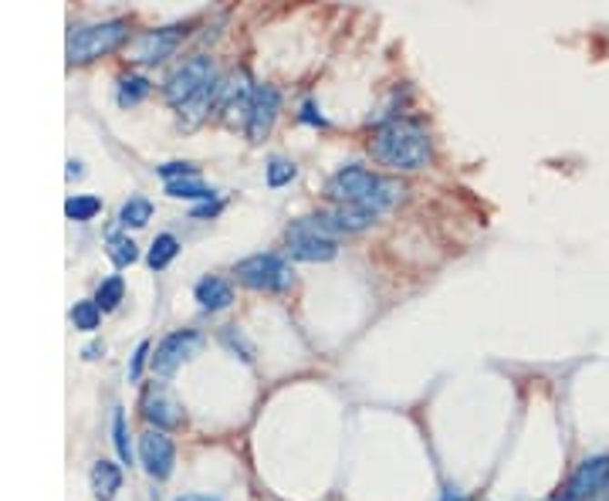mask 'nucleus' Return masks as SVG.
Returning a JSON list of instances; mask_svg holds the SVG:
<instances>
[{"label":"nucleus","mask_w":609,"mask_h":501,"mask_svg":"<svg viewBox=\"0 0 609 501\" xmlns=\"http://www.w3.org/2000/svg\"><path fill=\"white\" fill-rule=\"evenodd\" d=\"M406 187L400 179L390 177H376L362 167H346L332 173L329 183H325V197L335 200L339 207H362L370 210L372 217H380L382 210H390L393 203L403 200Z\"/></svg>","instance_id":"nucleus-1"},{"label":"nucleus","mask_w":609,"mask_h":501,"mask_svg":"<svg viewBox=\"0 0 609 501\" xmlns=\"http://www.w3.org/2000/svg\"><path fill=\"white\" fill-rule=\"evenodd\" d=\"M370 153H372L376 163H382V167L410 173V169L427 167L433 149H431V136H427L423 126H417V122H406V119H393V122H386V126H380V129L372 132Z\"/></svg>","instance_id":"nucleus-2"},{"label":"nucleus","mask_w":609,"mask_h":501,"mask_svg":"<svg viewBox=\"0 0 609 501\" xmlns=\"http://www.w3.org/2000/svg\"><path fill=\"white\" fill-rule=\"evenodd\" d=\"M129 37V21L116 17V21H102L92 27H75L68 35V61L72 65H88V61L112 55L122 41Z\"/></svg>","instance_id":"nucleus-3"},{"label":"nucleus","mask_w":609,"mask_h":501,"mask_svg":"<svg viewBox=\"0 0 609 501\" xmlns=\"http://www.w3.org/2000/svg\"><path fill=\"white\" fill-rule=\"evenodd\" d=\"M210 88H217V72H214V61L197 55V58L183 61L177 72L169 75L167 85H163V96H167L169 106H190L193 98L207 96Z\"/></svg>","instance_id":"nucleus-4"},{"label":"nucleus","mask_w":609,"mask_h":501,"mask_svg":"<svg viewBox=\"0 0 609 501\" xmlns=\"http://www.w3.org/2000/svg\"><path fill=\"white\" fill-rule=\"evenodd\" d=\"M552 501H609V454L579 465L559 498Z\"/></svg>","instance_id":"nucleus-5"},{"label":"nucleus","mask_w":609,"mask_h":501,"mask_svg":"<svg viewBox=\"0 0 609 501\" xmlns=\"http://www.w3.org/2000/svg\"><path fill=\"white\" fill-rule=\"evenodd\" d=\"M238 278L254 291H281L291 285V268L275 254H254L238 264Z\"/></svg>","instance_id":"nucleus-6"},{"label":"nucleus","mask_w":609,"mask_h":501,"mask_svg":"<svg viewBox=\"0 0 609 501\" xmlns=\"http://www.w3.org/2000/svg\"><path fill=\"white\" fill-rule=\"evenodd\" d=\"M200 335L190 332V329H179V332H169L159 346H156V356H153V373L156 376H173V373L187 363V359L200 349Z\"/></svg>","instance_id":"nucleus-7"},{"label":"nucleus","mask_w":609,"mask_h":501,"mask_svg":"<svg viewBox=\"0 0 609 501\" xmlns=\"http://www.w3.org/2000/svg\"><path fill=\"white\" fill-rule=\"evenodd\" d=\"M288 250H291V258H299V261H332L335 254H339V244L332 238H322L319 230H311L305 220H295V227L288 230Z\"/></svg>","instance_id":"nucleus-8"},{"label":"nucleus","mask_w":609,"mask_h":501,"mask_svg":"<svg viewBox=\"0 0 609 501\" xmlns=\"http://www.w3.org/2000/svg\"><path fill=\"white\" fill-rule=\"evenodd\" d=\"M278 112H281V96H278V88H271V85L254 88L251 106H248V126H244V132H248L251 143H261L264 136L271 132Z\"/></svg>","instance_id":"nucleus-9"},{"label":"nucleus","mask_w":609,"mask_h":501,"mask_svg":"<svg viewBox=\"0 0 609 501\" xmlns=\"http://www.w3.org/2000/svg\"><path fill=\"white\" fill-rule=\"evenodd\" d=\"M139 461H143L146 475L163 481L173 471V461H177V447L169 441L163 430H146L139 437Z\"/></svg>","instance_id":"nucleus-10"},{"label":"nucleus","mask_w":609,"mask_h":501,"mask_svg":"<svg viewBox=\"0 0 609 501\" xmlns=\"http://www.w3.org/2000/svg\"><path fill=\"white\" fill-rule=\"evenodd\" d=\"M179 37H183V27H159V31H146L132 41L129 61H139V65H156V61L169 58L177 51Z\"/></svg>","instance_id":"nucleus-11"},{"label":"nucleus","mask_w":609,"mask_h":501,"mask_svg":"<svg viewBox=\"0 0 609 501\" xmlns=\"http://www.w3.org/2000/svg\"><path fill=\"white\" fill-rule=\"evenodd\" d=\"M193 295H197V302H200V309L220 312V309H228L230 302H234V288H230L224 278L207 275V278H200V281H197Z\"/></svg>","instance_id":"nucleus-12"},{"label":"nucleus","mask_w":609,"mask_h":501,"mask_svg":"<svg viewBox=\"0 0 609 501\" xmlns=\"http://www.w3.org/2000/svg\"><path fill=\"white\" fill-rule=\"evenodd\" d=\"M88 481H92V491H96L98 501H112L116 498V491L122 488V471L112 465V461H96Z\"/></svg>","instance_id":"nucleus-13"},{"label":"nucleus","mask_w":609,"mask_h":501,"mask_svg":"<svg viewBox=\"0 0 609 501\" xmlns=\"http://www.w3.org/2000/svg\"><path fill=\"white\" fill-rule=\"evenodd\" d=\"M146 420L149 424H156V430L159 427H177L179 424V406L169 400V396L156 394L146 400Z\"/></svg>","instance_id":"nucleus-14"},{"label":"nucleus","mask_w":609,"mask_h":501,"mask_svg":"<svg viewBox=\"0 0 609 501\" xmlns=\"http://www.w3.org/2000/svg\"><path fill=\"white\" fill-rule=\"evenodd\" d=\"M167 193H169V197H177V200H210V197H217V193L210 190V187H203L197 177L169 179Z\"/></svg>","instance_id":"nucleus-15"},{"label":"nucleus","mask_w":609,"mask_h":501,"mask_svg":"<svg viewBox=\"0 0 609 501\" xmlns=\"http://www.w3.org/2000/svg\"><path fill=\"white\" fill-rule=\"evenodd\" d=\"M149 217H153V203L146 200V197H129L119 210V224L122 227H146L149 224Z\"/></svg>","instance_id":"nucleus-16"},{"label":"nucleus","mask_w":609,"mask_h":501,"mask_svg":"<svg viewBox=\"0 0 609 501\" xmlns=\"http://www.w3.org/2000/svg\"><path fill=\"white\" fill-rule=\"evenodd\" d=\"M177 254H179V240L173 238V234H159V238L153 240V248H149V258H146V261H149L153 271H163Z\"/></svg>","instance_id":"nucleus-17"},{"label":"nucleus","mask_w":609,"mask_h":501,"mask_svg":"<svg viewBox=\"0 0 609 501\" xmlns=\"http://www.w3.org/2000/svg\"><path fill=\"white\" fill-rule=\"evenodd\" d=\"M98 210H102V200L92 197V193H75V197H68V203H65V214H68V220H78V224L92 220Z\"/></svg>","instance_id":"nucleus-18"},{"label":"nucleus","mask_w":609,"mask_h":501,"mask_svg":"<svg viewBox=\"0 0 609 501\" xmlns=\"http://www.w3.org/2000/svg\"><path fill=\"white\" fill-rule=\"evenodd\" d=\"M106 250H108V258L119 264V268H126V264H132L136 258H139L136 240L126 238V234H108V238H106Z\"/></svg>","instance_id":"nucleus-19"},{"label":"nucleus","mask_w":609,"mask_h":501,"mask_svg":"<svg viewBox=\"0 0 609 501\" xmlns=\"http://www.w3.org/2000/svg\"><path fill=\"white\" fill-rule=\"evenodd\" d=\"M146 96H149V82H146L143 75H126V78H119L122 106H136V102H143Z\"/></svg>","instance_id":"nucleus-20"},{"label":"nucleus","mask_w":609,"mask_h":501,"mask_svg":"<svg viewBox=\"0 0 609 501\" xmlns=\"http://www.w3.org/2000/svg\"><path fill=\"white\" fill-rule=\"evenodd\" d=\"M72 322L75 329H82V332H96L98 322H102V309H98L96 302H75Z\"/></svg>","instance_id":"nucleus-21"},{"label":"nucleus","mask_w":609,"mask_h":501,"mask_svg":"<svg viewBox=\"0 0 609 501\" xmlns=\"http://www.w3.org/2000/svg\"><path fill=\"white\" fill-rule=\"evenodd\" d=\"M122 291H126V285H122V278L119 275H112L108 281H102L96 291V305L102 312H112L116 305L122 302Z\"/></svg>","instance_id":"nucleus-22"},{"label":"nucleus","mask_w":609,"mask_h":501,"mask_svg":"<svg viewBox=\"0 0 609 501\" xmlns=\"http://www.w3.org/2000/svg\"><path fill=\"white\" fill-rule=\"evenodd\" d=\"M112 441H116V451L126 465H132V447H129V430H126V414H122V406H116V414H112Z\"/></svg>","instance_id":"nucleus-23"},{"label":"nucleus","mask_w":609,"mask_h":501,"mask_svg":"<svg viewBox=\"0 0 609 501\" xmlns=\"http://www.w3.org/2000/svg\"><path fill=\"white\" fill-rule=\"evenodd\" d=\"M288 179H295V163L275 156V159L268 163V183H271V187H285Z\"/></svg>","instance_id":"nucleus-24"},{"label":"nucleus","mask_w":609,"mask_h":501,"mask_svg":"<svg viewBox=\"0 0 609 501\" xmlns=\"http://www.w3.org/2000/svg\"><path fill=\"white\" fill-rule=\"evenodd\" d=\"M159 169V177H167L169 179H183V177H197V167L193 163H167V167H156Z\"/></svg>","instance_id":"nucleus-25"},{"label":"nucleus","mask_w":609,"mask_h":501,"mask_svg":"<svg viewBox=\"0 0 609 501\" xmlns=\"http://www.w3.org/2000/svg\"><path fill=\"white\" fill-rule=\"evenodd\" d=\"M146 356H149V343H139V349H136V356H132V366H129V380H139L143 376V363Z\"/></svg>","instance_id":"nucleus-26"},{"label":"nucleus","mask_w":609,"mask_h":501,"mask_svg":"<svg viewBox=\"0 0 609 501\" xmlns=\"http://www.w3.org/2000/svg\"><path fill=\"white\" fill-rule=\"evenodd\" d=\"M85 169H82V163H78V159H72V163H68V179H75V177H82Z\"/></svg>","instance_id":"nucleus-27"},{"label":"nucleus","mask_w":609,"mask_h":501,"mask_svg":"<svg viewBox=\"0 0 609 501\" xmlns=\"http://www.w3.org/2000/svg\"><path fill=\"white\" fill-rule=\"evenodd\" d=\"M177 501H220V498H210V495H183Z\"/></svg>","instance_id":"nucleus-28"},{"label":"nucleus","mask_w":609,"mask_h":501,"mask_svg":"<svg viewBox=\"0 0 609 501\" xmlns=\"http://www.w3.org/2000/svg\"><path fill=\"white\" fill-rule=\"evenodd\" d=\"M305 119H309V122H322L319 116H315V106H311V102L305 106Z\"/></svg>","instance_id":"nucleus-29"},{"label":"nucleus","mask_w":609,"mask_h":501,"mask_svg":"<svg viewBox=\"0 0 609 501\" xmlns=\"http://www.w3.org/2000/svg\"><path fill=\"white\" fill-rule=\"evenodd\" d=\"M98 353H102V346H88V349H85V359H96Z\"/></svg>","instance_id":"nucleus-30"}]
</instances>
